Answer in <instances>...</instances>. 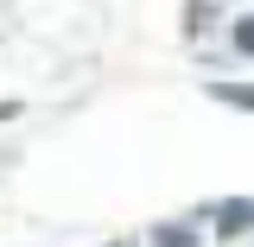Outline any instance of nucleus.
<instances>
[{
	"instance_id": "nucleus-4",
	"label": "nucleus",
	"mask_w": 254,
	"mask_h": 247,
	"mask_svg": "<svg viewBox=\"0 0 254 247\" xmlns=\"http://www.w3.org/2000/svg\"><path fill=\"white\" fill-rule=\"evenodd\" d=\"M229 38H235V51H242V57H254V13H242V19L229 26Z\"/></svg>"
},
{
	"instance_id": "nucleus-1",
	"label": "nucleus",
	"mask_w": 254,
	"mask_h": 247,
	"mask_svg": "<svg viewBox=\"0 0 254 247\" xmlns=\"http://www.w3.org/2000/svg\"><path fill=\"white\" fill-rule=\"evenodd\" d=\"M203 216L216 222V235H229V241H235V235H248V228H254V197H229V203H210Z\"/></svg>"
},
{
	"instance_id": "nucleus-3",
	"label": "nucleus",
	"mask_w": 254,
	"mask_h": 247,
	"mask_svg": "<svg viewBox=\"0 0 254 247\" xmlns=\"http://www.w3.org/2000/svg\"><path fill=\"white\" fill-rule=\"evenodd\" d=\"M153 247H197L190 222H153Z\"/></svg>"
},
{
	"instance_id": "nucleus-2",
	"label": "nucleus",
	"mask_w": 254,
	"mask_h": 247,
	"mask_svg": "<svg viewBox=\"0 0 254 247\" xmlns=\"http://www.w3.org/2000/svg\"><path fill=\"white\" fill-rule=\"evenodd\" d=\"M210 101L235 108V114H254V83H210Z\"/></svg>"
}]
</instances>
